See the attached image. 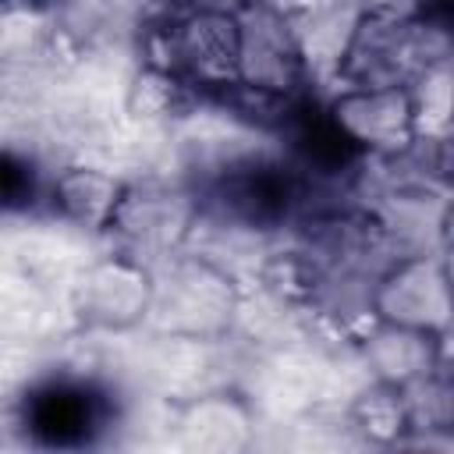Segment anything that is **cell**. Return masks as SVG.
Wrapping results in <instances>:
<instances>
[{"instance_id": "30bf717a", "label": "cell", "mask_w": 454, "mask_h": 454, "mask_svg": "<svg viewBox=\"0 0 454 454\" xmlns=\"http://www.w3.org/2000/svg\"><path fill=\"white\" fill-rule=\"evenodd\" d=\"M128 181L103 163L67 160L53 167L46 213L82 234H106Z\"/></svg>"}, {"instance_id": "ac0fdd59", "label": "cell", "mask_w": 454, "mask_h": 454, "mask_svg": "<svg viewBox=\"0 0 454 454\" xmlns=\"http://www.w3.org/2000/svg\"><path fill=\"white\" fill-rule=\"evenodd\" d=\"M415 18L454 43V0H415Z\"/></svg>"}, {"instance_id": "5b68a950", "label": "cell", "mask_w": 454, "mask_h": 454, "mask_svg": "<svg viewBox=\"0 0 454 454\" xmlns=\"http://www.w3.org/2000/svg\"><path fill=\"white\" fill-rule=\"evenodd\" d=\"M454 57V43L422 25L419 18H397L365 11L344 64L337 71V85H411L429 64Z\"/></svg>"}, {"instance_id": "277c9868", "label": "cell", "mask_w": 454, "mask_h": 454, "mask_svg": "<svg viewBox=\"0 0 454 454\" xmlns=\"http://www.w3.org/2000/svg\"><path fill=\"white\" fill-rule=\"evenodd\" d=\"M199 192L184 177L145 174L128 181L114 220L106 227L110 248L135 255L138 262L153 266L174 252H181L199 220Z\"/></svg>"}, {"instance_id": "3957f363", "label": "cell", "mask_w": 454, "mask_h": 454, "mask_svg": "<svg viewBox=\"0 0 454 454\" xmlns=\"http://www.w3.org/2000/svg\"><path fill=\"white\" fill-rule=\"evenodd\" d=\"M117 422V397L96 372L53 369L32 380L18 401V426L32 447L82 450L99 443Z\"/></svg>"}, {"instance_id": "9a60e30c", "label": "cell", "mask_w": 454, "mask_h": 454, "mask_svg": "<svg viewBox=\"0 0 454 454\" xmlns=\"http://www.w3.org/2000/svg\"><path fill=\"white\" fill-rule=\"evenodd\" d=\"M355 440L365 443H401L408 436V415L401 401V387H390L383 380H369L351 401H348Z\"/></svg>"}, {"instance_id": "2e32d148", "label": "cell", "mask_w": 454, "mask_h": 454, "mask_svg": "<svg viewBox=\"0 0 454 454\" xmlns=\"http://www.w3.org/2000/svg\"><path fill=\"white\" fill-rule=\"evenodd\" d=\"M50 177L53 167H46L32 149H18L14 142L4 153V170H0V184H4V206L7 213H46L50 206Z\"/></svg>"}, {"instance_id": "5bb4252c", "label": "cell", "mask_w": 454, "mask_h": 454, "mask_svg": "<svg viewBox=\"0 0 454 454\" xmlns=\"http://www.w3.org/2000/svg\"><path fill=\"white\" fill-rule=\"evenodd\" d=\"M408 433H419L426 440L454 436V362L443 358L429 372L415 376L401 387Z\"/></svg>"}, {"instance_id": "8992f818", "label": "cell", "mask_w": 454, "mask_h": 454, "mask_svg": "<svg viewBox=\"0 0 454 454\" xmlns=\"http://www.w3.org/2000/svg\"><path fill=\"white\" fill-rule=\"evenodd\" d=\"M153 305V270L128 252L85 259L67 280V309L85 333H131L145 326Z\"/></svg>"}, {"instance_id": "ba28073f", "label": "cell", "mask_w": 454, "mask_h": 454, "mask_svg": "<svg viewBox=\"0 0 454 454\" xmlns=\"http://www.w3.org/2000/svg\"><path fill=\"white\" fill-rule=\"evenodd\" d=\"M323 103L340 135L365 156H401L422 138L408 85H337Z\"/></svg>"}, {"instance_id": "4fadbf2b", "label": "cell", "mask_w": 454, "mask_h": 454, "mask_svg": "<svg viewBox=\"0 0 454 454\" xmlns=\"http://www.w3.org/2000/svg\"><path fill=\"white\" fill-rule=\"evenodd\" d=\"M177 429L184 443L206 450L245 447L252 433V411L231 390H202L192 394L177 411Z\"/></svg>"}, {"instance_id": "9c48e42d", "label": "cell", "mask_w": 454, "mask_h": 454, "mask_svg": "<svg viewBox=\"0 0 454 454\" xmlns=\"http://www.w3.org/2000/svg\"><path fill=\"white\" fill-rule=\"evenodd\" d=\"M376 319L426 330V333H447L454 323V287L443 273V262L436 252L401 255L372 291Z\"/></svg>"}, {"instance_id": "e0dca14e", "label": "cell", "mask_w": 454, "mask_h": 454, "mask_svg": "<svg viewBox=\"0 0 454 454\" xmlns=\"http://www.w3.org/2000/svg\"><path fill=\"white\" fill-rule=\"evenodd\" d=\"M411 106L419 121V135L436 138L454 131V57L429 64L411 85Z\"/></svg>"}, {"instance_id": "6da1fadb", "label": "cell", "mask_w": 454, "mask_h": 454, "mask_svg": "<svg viewBox=\"0 0 454 454\" xmlns=\"http://www.w3.org/2000/svg\"><path fill=\"white\" fill-rule=\"evenodd\" d=\"M153 270V305L145 330L184 340H223L234 333L245 287L216 262L181 248Z\"/></svg>"}, {"instance_id": "52a82bcc", "label": "cell", "mask_w": 454, "mask_h": 454, "mask_svg": "<svg viewBox=\"0 0 454 454\" xmlns=\"http://www.w3.org/2000/svg\"><path fill=\"white\" fill-rule=\"evenodd\" d=\"M234 18H238L241 82L291 96L316 92L294 35V18L287 0H245L241 7H234Z\"/></svg>"}, {"instance_id": "8fae6325", "label": "cell", "mask_w": 454, "mask_h": 454, "mask_svg": "<svg viewBox=\"0 0 454 454\" xmlns=\"http://www.w3.org/2000/svg\"><path fill=\"white\" fill-rule=\"evenodd\" d=\"M291 18H294V35H298L305 67L312 74V85L333 89L344 53L365 18V4L362 0H298L291 4Z\"/></svg>"}, {"instance_id": "7c38bea8", "label": "cell", "mask_w": 454, "mask_h": 454, "mask_svg": "<svg viewBox=\"0 0 454 454\" xmlns=\"http://www.w3.org/2000/svg\"><path fill=\"white\" fill-rule=\"evenodd\" d=\"M355 355L365 365L369 380H383L390 387H404L447 358L440 333L397 326L387 319H376L365 333H358Z\"/></svg>"}, {"instance_id": "7a4b0ae2", "label": "cell", "mask_w": 454, "mask_h": 454, "mask_svg": "<svg viewBox=\"0 0 454 454\" xmlns=\"http://www.w3.org/2000/svg\"><path fill=\"white\" fill-rule=\"evenodd\" d=\"M135 50L142 64L174 74L199 96H213L241 78L234 11L199 7L174 21L145 25Z\"/></svg>"}]
</instances>
